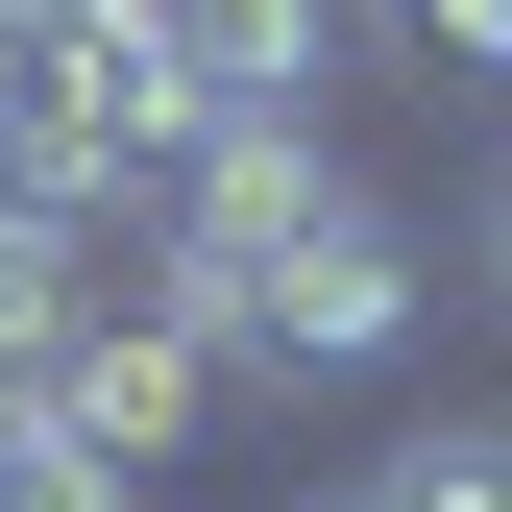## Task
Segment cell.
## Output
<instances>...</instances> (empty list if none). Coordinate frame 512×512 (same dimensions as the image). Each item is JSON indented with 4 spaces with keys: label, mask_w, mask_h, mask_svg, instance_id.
Segmentation results:
<instances>
[{
    "label": "cell",
    "mask_w": 512,
    "mask_h": 512,
    "mask_svg": "<svg viewBox=\"0 0 512 512\" xmlns=\"http://www.w3.org/2000/svg\"><path fill=\"white\" fill-rule=\"evenodd\" d=\"M196 147H220V122L171 98L147 49L98 25V0H0V196H25V220H98V244H147Z\"/></svg>",
    "instance_id": "1"
},
{
    "label": "cell",
    "mask_w": 512,
    "mask_h": 512,
    "mask_svg": "<svg viewBox=\"0 0 512 512\" xmlns=\"http://www.w3.org/2000/svg\"><path fill=\"white\" fill-rule=\"evenodd\" d=\"M49 415H74V439H98V464H122V488H147V464H171V439H196V415H220V342H196V317H171L147 269H122V293L74 317V366H49Z\"/></svg>",
    "instance_id": "2"
},
{
    "label": "cell",
    "mask_w": 512,
    "mask_h": 512,
    "mask_svg": "<svg viewBox=\"0 0 512 512\" xmlns=\"http://www.w3.org/2000/svg\"><path fill=\"white\" fill-rule=\"evenodd\" d=\"M122 49H147L196 122H317V49H342V0H98Z\"/></svg>",
    "instance_id": "3"
},
{
    "label": "cell",
    "mask_w": 512,
    "mask_h": 512,
    "mask_svg": "<svg viewBox=\"0 0 512 512\" xmlns=\"http://www.w3.org/2000/svg\"><path fill=\"white\" fill-rule=\"evenodd\" d=\"M342 512H512V415H415L391 464H366Z\"/></svg>",
    "instance_id": "4"
},
{
    "label": "cell",
    "mask_w": 512,
    "mask_h": 512,
    "mask_svg": "<svg viewBox=\"0 0 512 512\" xmlns=\"http://www.w3.org/2000/svg\"><path fill=\"white\" fill-rule=\"evenodd\" d=\"M391 49H415V74H464V98H512V0H391Z\"/></svg>",
    "instance_id": "5"
},
{
    "label": "cell",
    "mask_w": 512,
    "mask_h": 512,
    "mask_svg": "<svg viewBox=\"0 0 512 512\" xmlns=\"http://www.w3.org/2000/svg\"><path fill=\"white\" fill-rule=\"evenodd\" d=\"M488 293H512V196H488Z\"/></svg>",
    "instance_id": "6"
}]
</instances>
